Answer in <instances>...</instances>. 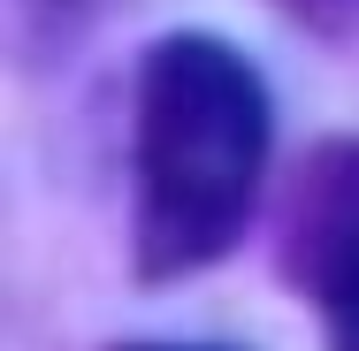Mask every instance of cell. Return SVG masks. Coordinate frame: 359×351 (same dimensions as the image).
<instances>
[{"mask_svg": "<svg viewBox=\"0 0 359 351\" xmlns=\"http://www.w3.org/2000/svg\"><path fill=\"white\" fill-rule=\"evenodd\" d=\"M321 321H329V351H359V298L337 305V313H321Z\"/></svg>", "mask_w": 359, "mask_h": 351, "instance_id": "3", "label": "cell"}, {"mask_svg": "<svg viewBox=\"0 0 359 351\" xmlns=\"http://www.w3.org/2000/svg\"><path fill=\"white\" fill-rule=\"evenodd\" d=\"M283 275L321 313L359 298V138L321 145L283 207Z\"/></svg>", "mask_w": 359, "mask_h": 351, "instance_id": "2", "label": "cell"}, {"mask_svg": "<svg viewBox=\"0 0 359 351\" xmlns=\"http://www.w3.org/2000/svg\"><path fill=\"white\" fill-rule=\"evenodd\" d=\"M123 351H215V344H123Z\"/></svg>", "mask_w": 359, "mask_h": 351, "instance_id": "4", "label": "cell"}, {"mask_svg": "<svg viewBox=\"0 0 359 351\" xmlns=\"http://www.w3.org/2000/svg\"><path fill=\"white\" fill-rule=\"evenodd\" d=\"M268 84L207 31L161 39L138 76V275L222 260L260 199Z\"/></svg>", "mask_w": 359, "mask_h": 351, "instance_id": "1", "label": "cell"}]
</instances>
